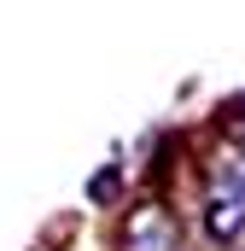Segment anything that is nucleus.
<instances>
[{
	"mask_svg": "<svg viewBox=\"0 0 245 251\" xmlns=\"http://www.w3.org/2000/svg\"><path fill=\"white\" fill-rule=\"evenodd\" d=\"M245 228V146L222 140L210 158V204H204V234L210 246H234Z\"/></svg>",
	"mask_w": 245,
	"mask_h": 251,
	"instance_id": "nucleus-1",
	"label": "nucleus"
},
{
	"mask_svg": "<svg viewBox=\"0 0 245 251\" xmlns=\"http://www.w3.org/2000/svg\"><path fill=\"white\" fill-rule=\"evenodd\" d=\"M122 251H187L181 222L164 199H140L128 216H122Z\"/></svg>",
	"mask_w": 245,
	"mask_h": 251,
	"instance_id": "nucleus-2",
	"label": "nucleus"
},
{
	"mask_svg": "<svg viewBox=\"0 0 245 251\" xmlns=\"http://www.w3.org/2000/svg\"><path fill=\"white\" fill-rule=\"evenodd\" d=\"M94 204H111V199H117V170H111V164H105V170H99V176H94Z\"/></svg>",
	"mask_w": 245,
	"mask_h": 251,
	"instance_id": "nucleus-3",
	"label": "nucleus"
},
{
	"mask_svg": "<svg viewBox=\"0 0 245 251\" xmlns=\"http://www.w3.org/2000/svg\"><path fill=\"white\" fill-rule=\"evenodd\" d=\"M228 140H240V146H245V100L234 105V123H228Z\"/></svg>",
	"mask_w": 245,
	"mask_h": 251,
	"instance_id": "nucleus-4",
	"label": "nucleus"
},
{
	"mask_svg": "<svg viewBox=\"0 0 245 251\" xmlns=\"http://www.w3.org/2000/svg\"><path fill=\"white\" fill-rule=\"evenodd\" d=\"M228 251H245V228H240V240H234V246H228Z\"/></svg>",
	"mask_w": 245,
	"mask_h": 251,
	"instance_id": "nucleus-5",
	"label": "nucleus"
}]
</instances>
